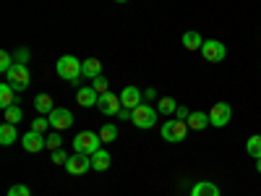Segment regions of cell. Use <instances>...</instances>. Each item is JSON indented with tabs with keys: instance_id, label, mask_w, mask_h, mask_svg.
Returning <instances> with one entry per match:
<instances>
[{
	"instance_id": "2e32d148",
	"label": "cell",
	"mask_w": 261,
	"mask_h": 196,
	"mask_svg": "<svg viewBox=\"0 0 261 196\" xmlns=\"http://www.w3.org/2000/svg\"><path fill=\"white\" fill-rule=\"evenodd\" d=\"M81 74H84L86 79L102 76V63H99V58H86V60L81 63Z\"/></svg>"
},
{
	"instance_id": "30bf717a",
	"label": "cell",
	"mask_w": 261,
	"mask_h": 196,
	"mask_svg": "<svg viewBox=\"0 0 261 196\" xmlns=\"http://www.w3.org/2000/svg\"><path fill=\"white\" fill-rule=\"evenodd\" d=\"M201 53H204V58H206L209 63H220V60H225L227 47L222 45L220 39H204V47H201Z\"/></svg>"
},
{
	"instance_id": "ba28073f",
	"label": "cell",
	"mask_w": 261,
	"mask_h": 196,
	"mask_svg": "<svg viewBox=\"0 0 261 196\" xmlns=\"http://www.w3.org/2000/svg\"><path fill=\"white\" fill-rule=\"evenodd\" d=\"M97 107H99V113H102V115H118V113H120V107H123L120 94H113V92H105V94H99Z\"/></svg>"
},
{
	"instance_id": "5b68a950",
	"label": "cell",
	"mask_w": 261,
	"mask_h": 196,
	"mask_svg": "<svg viewBox=\"0 0 261 196\" xmlns=\"http://www.w3.org/2000/svg\"><path fill=\"white\" fill-rule=\"evenodd\" d=\"M186 134H188V123L186 120H167L162 126V139L170 141V144H178V141H186Z\"/></svg>"
},
{
	"instance_id": "6da1fadb",
	"label": "cell",
	"mask_w": 261,
	"mask_h": 196,
	"mask_svg": "<svg viewBox=\"0 0 261 196\" xmlns=\"http://www.w3.org/2000/svg\"><path fill=\"white\" fill-rule=\"evenodd\" d=\"M99 134H94V131H79L76 139H73V152H79V155H94V152H99Z\"/></svg>"
},
{
	"instance_id": "3957f363",
	"label": "cell",
	"mask_w": 261,
	"mask_h": 196,
	"mask_svg": "<svg viewBox=\"0 0 261 196\" xmlns=\"http://www.w3.org/2000/svg\"><path fill=\"white\" fill-rule=\"evenodd\" d=\"M157 115H160V110L157 107H151V105H139L136 110H134V126L136 128H144V131H149V128H154V123H157Z\"/></svg>"
},
{
	"instance_id": "cb8c5ba5",
	"label": "cell",
	"mask_w": 261,
	"mask_h": 196,
	"mask_svg": "<svg viewBox=\"0 0 261 196\" xmlns=\"http://www.w3.org/2000/svg\"><path fill=\"white\" fill-rule=\"evenodd\" d=\"M6 123H13V126H18L21 120H24V113H21V107L18 105H11V107H6Z\"/></svg>"
},
{
	"instance_id": "4316f807",
	"label": "cell",
	"mask_w": 261,
	"mask_h": 196,
	"mask_svg": "<svg viewBox=\"0 0 261 196\" xmlns=\"http://www.w3.org/2000/svg\"><path fill=\"white\" fill-rule=\"evenodd\" d=\"M47 128H53L47 115H39V118H34V120H32V131H39V134H45Z\"/></svg>"
},
{
	"instance_id": "f546056e",
	"label": "cell",
	"mask_w": 261,
	"mask_h": 196,
	"mask_svg": "<svg viewBox=\"0 0 261 196\" xmlns=\"http://www.w3.org/2000/svg\"><path fill=\"white\" fill-rule=\"evenodd\" d=\"M92 86H94V89H97L99 94L110 92V89H107V86H110V84H107V79H105V76H97V79H92Z\"/></svg>"
},
{
	"instance_id": "8992f818",
	"label": "cell",
	"mask_w": 261,
	"mask_h": 196,
	"mask_svg": "<svg viewBox=\"0 0 261 196\" xmlns=\"http://www.w3.org/2000/svg\"><path fill=\"white\" fill-rule=\"evenodd\" d=\"M230 118H232V107H230L227 102H217V105H212V110H209V123H212V126L225 128V126L230 123Z\"/></svg>"
},
{
	"instance_id": "277c9868",
	"label": "cell",
	"mask_w": 261,
	"mask_h": 196,
	"mask_svg": "<svg viewBox=\"0 0 261 196\" xmlns=\"http://www.w3.org/2000/svg\"><path fill=\"white\" fill-rule=\"evenodd\" d=\"M58 76L65 79V81H76V79H81L84 74H81V63H79V58H73V55H63V58H58Z\"/></svg>"
},
{
	"instance_id": "1f68e13d",
	"label": "cell",
	"mask_w": 261,
	"mask_h": 196,
	"mask_svg": "<svg viewBox=\"0 0 261 196\" xmlns=\"http://www.w3.org/2000/svg\"><path fill=\"white\" fill-rule=\"evenodd\" d=\"M13 58H16V63H24V65H27V63H29V50H27V47H21V50H16Z\"/></svg>"
},
{
	"instance_id": "52a82bcc",
	"label": "cell",
	"mask_w": 261,
	"mask_h": 196,
	"mask_svg": "<svg viewBox=\"0 0 261 196\" xmlns=\"http://www.w3.org/2000/svg\"><path fill=\"white\" fill-rule=\"evenodd\" d=\"M47 118H50L53 131H65V128L73 126V113L68 110V107H55V110H53Z\"/></svg>"
},
{
	"instance_id": "4fadbf2b",
	"label": "cell",
	"mask_w": 261,
	"mask_h": 196,
	"mask_svg": "<svg viewBox=\"0 0 261 196\" xmlns=\"http://www.w3.org/2000/svg\"><path fill=\"white\" fill-rule=\"evenodd\" d=\"M76 102H79L81 107H97V102H99V92L94 89V86H79Z\"/></svg>"
},
{
	"instance_id": "d590c367",
	"label": "cell",
	"mask_w": 261,
	"mask_h": 196,
	"mask_svg": "<svg viewBox=\"0 0 261 196\" xmlns=\"http://www.w3.org/2000/svg\"><path fill=\"white\" fill-rule=\"evenodd\" d=\"M256 170H258V173H261V160H256Z\"/></svg>"
},
{
	"instance_id": "83f0119b",
	"label": "cell",
	"mask_w": 261,
	"mask_h": 196,
	"mask_svg": "<svg viewBox=\"0 0 261 196\" xmlns=\"http://www.w3.org/2000/svg\"><path fill=\"white\" fill-rule=\"evenodd\" d=\"M47 149H50V152L63 149V136H60V131H53V134L47 136Z\"/></svg>"
},
{
	"instance_id": "e575fe53",
	"label": "cell",
	"mask_w": 261,
	"mask_h": 196,
	"mask_svg": "<svg viewBox=\"0 0 261 196\" xmlns=\"http://www.w3.org/2000/svg\"><path fill=\"white\" fill-rule=\"evenodd\" d=\"M144 97H146V100H154V97H157V89H146Z\"/></svg>"
},
{
	"instance_id": "4dcf8cb0",
	"label": "cell",
	"mask_w": 261,
	"mask_h": 196,
	"mask_svg": "<svg viewBox=\"0 0 261 196\" xmlns=\"http://www.w3.org/2000/svg\"><path fill=\"white\" fill-rule=\"evenodd\" d=\"M53 162H55V165H65V162H68V155H65L63 149H55V152H53Z\"/></svg>"
},
{
	"instance_id": "ffe728a7",
	"label": "cell",
	"mask_w": 261,
	"mask_h": 196,
	"mask_svg": "<svg viewBox=\"0 0 261 196\" xmlns=\"http://www.w3.org/2000/svg\"><path fill=\"white\" fill-rule=\"evenodd\" d=\"M11 105H16V89L8 84V81H3L0 84V107H11Z\"/></svg>"
},
{
	"instance_id": "5bb4252c",
	"label": "cell",
	"mask_w": 261,
	"mask_h": 196,
	"mask_svg": "<svg viewBox=\"0 0 261 196\" xmlns=\"http://www.w3.org/2000/svg\"><path fill=\"white\" fill-rule=\"evenodd\" d=\"M16 141H21L16 126H13V123H3V126H0V144L11 146V144H16Z\"/></svg>"
},
{
	"instance_id": "d4e9b609",
	"label": "cell",
	"mask_w": 261,
	"mask_h": 196,
	"mask_svg": "<svg viewBox=\"0 0 261 196\" xmlns=\"http://www.w3.org/2000/svg\"><path fill=\"white\" fill-rule=\"evenodd\" d=\"M157 110H160L162 115H172V113L178 110V102L172 100V97H162V100L157 102Z\"/></svg>"
},
{
	"instance_id": "9a60e30c",
	"label": "cell",
	"mask_w": 261,
	"mask_h": 196,
	"mask_svg": "<svg viewBox=\"0 0 261 196\" xmlns=\"http://www.w3.org/2000/svg\"><path fill=\"white\" fill-rule=\"evenodd\" d=\"M110 162H113V157H110L107 149H99V152L92 155V170H97V173H105L107 167H110Z\"/></svg>"
},
{
	"instance_id": "603a6c76",
	"label": "cell",
	"mask_w": 261,
	"mask_h": 196,
	"mask_svg": "<svg viewBox=\"0 0 261 196\" xmlns=\"http://www.w3.org/2000/svg\"><path fill=\"white\" fill-rule=\"evenodd\" d=\"M99 139H102L105 144L118 141V126H115V123H105V126L99 128Z\"/></svg>"
},
{
	"instance_id": "9c48e42d",
	"label": "cell",
	"mask_w": 261,
	"mask_h": 196,
	"mask_svg": "<svg viewBox=\"0 0 261 196\" xmlns=\"http://www.w3.org/2000/svg\"><path fill=\"white\" fill-rule=\"evenodd\" d=\"M21 146H24L29 155H39L42 149H47V139L39 134V131H29V134L21 136Z\"/></svg>"
},
{
	"instance_id": "e0dca14e",
	"label": "cell",
	"mask_w": 261,
	"mask_h": 196,
	"mask_svg": "<svg viewBox=\"0 0 261 196\" xmlns=\"http://www.w3.org/2000/svg\"><path fill=\"white\" fill-rule=\"evenodd\" d=\"M183 47H186L188 53L201 50V47H204V37H201L199 32H186V34H183Z\"/></svg>"
},
{
	"instance_id": "7a4b0ae2",
	"label": "cell",
	"mask_w": 261,
	"mask_h": 196,
	"mask_svg": "<svg viewBox=\"0 0 261 196\" xmlns=\"http://www.w3.org/2000/svg\"><path fill=\"white\" fill-rule=\"evenodd\" d=\"M6 81L13 86L16 92H24V89H29V84H32L29 68H27L24 63H13V68L6 74Z\"/></svg>"
},
{
	"instance_id": "8d00e7d4",
	"label": "cell",
	"mask_w": 261,
	"mask_h": 196,
	"mask_svg": "<svg viewBox=\"0 0 261 196\" xmlns=\"http://www.w3.org/2000/svg\"><path fill=\"white\" fill-rule=\"evenodd\" d=\"M115 3H128V0H115Z\"/></svg>"
},
{
	"instance_id": "d6986e66",
	"label": "cell",
	"mask_w": 261,
	"mask_h": 196,
	"mask_svg": "<svg viewBox=\"0 0 261 196\" xmlns=\"http://www.w3.org/2000/svg\"><path fill=\"white\" fill-rule=\"evenodd\" d=\"M34 110H37L39 115H50V113L55 110L53 97H50V94H37V97H34Z\"/></svg>"
},
{
	"instance_id": "7402d4cb",
	"label": "cell",
	"mask_w": 261,
	"mask_h": 196,
	"mask_svg": "<svg viewBox=\"0 0 261 196\" xmlns=\"http://www.w3.org/2000/svg\"><path fill=\"white\" fill-rule=\"evenodd\" d=\"M246 155L253 160H261V134H256L246 141Z\"/></svg>"
},
{
	"instance_id": "484cf974",
	"label": "cell",
	"mask_w": 261,
	"mask_h": 196,
	"mask_svg": "<svg viewBox=\"0 0 261 196\" xmlns=\"http://www.w3.org/2000/svg\"><path fill=\"white\" fill-rule=\"evenodd\" d=\"M13 63H16V58L8 53V50H3V53H0V71H3V76L13 68Z\"/></svg>"
},
{
	"instance_id": "d6a6232c",
	"label": "cell",
	"mask_w": 261,
	"mask_h": 196,
	"mask_svg": "<svg viewBox=\"0 0 261 196\" xmlns=\"http://www.w3.org/2000/svg\"><path fill=\"white\" fill-rule=\"evenodd\" d=\"M175 118H178V120H188V118H191V110H188L186 105H178V110H175Z\"/></svg>"
},
{
	"instance_id": "836d02e7",
	"label": "cell",
	"mask_w": 261,
	"mask_h": 196,
	"mask_svg": "<svg viewBox=\"0 0 261 196\" xmlns=\"http://www.w3.org/2000/svg\"><path fill=\"white\" fill-rule=\"evenodd\" d=\"M118 118H120V120H130V118H134V110H128V107H120Z\"/></svg>"
},
{
	"instance_id": "44dd1931",
	"label": "cell",
	"mask_w": 261,
	"mask_h": 196,
	"mask_svg": "<svg viewBox=\"0 0 261 196\" xmlns=\"http://www.w3.org/2000/svg\"><path fill=\"white\" fill-rule=\"evenodd\" d=\"M186 123H188V128H193V131H204L206 126H212V123H209V113H199V110L191 113V118H188Z\"/></svg>"
},
{
	"instance_id": "8fae6325",
	"label": "cell",
	"mask_w": 261,
	"mask_h": 196,
	"mask_svg": "<svg viewBox=\"0 0 261 196\" xmlns=\"http://www.w3.org/2000/svg\"><path fill=\"white\" fill-rule=\"evenodd\" d=\"M65 170L71 173V176H84V173H89L92 170V157L89 155H76L68 157V162H65Z\"/></svg>"
},
{
	"instance_id": "ac0fdd59",
	"label": "cell",
	"mask_w": 261,
	"mask_h": 196,
	"mask_svg": "<svg viewBox=\"0 0 261 196\" xmlns=\"http://www.w3.org/2000/svg\"><path fill=\"white\" fill-rule=\"evenodd\" d=\"M191 196H222V193H220V188H217L214 183H209V181H201V183H193V188H191Z\"/></svg>"
},
{
	"instance_id": "7c38bea8",
	"label": "cell",
	"mask_w": 261,
	"mask_h": 196,
	"mask_svg": "<svg viewBox=\"0 0 261 196\" xmlns=\"http://www.w3.org/2000/svg\"><path fill=\"white\" fill-rule=\"evenodd\" d=\"M141 89H139V86H134V84H130V86H125V89L120 92V102H123V107H128V110H136V107L141 105Z\"/></svg>"
},
{
	"instance_id": "f1b7e54d",
	"label": "cell",
	"mask_w": 261,
	"mask_h": 196,
	"mask_svg": "<svg viewBox=\"0 0 261 196\" xmlns=\"http://www.w3.org/2000/svg\"><path fill=\"white\" fill-rule=\"evenodd\" d=\"M8 196H32V191H29V186H24V183H16V186L8 188Z\"/></svg>"
}]
</instances>
